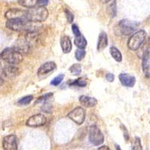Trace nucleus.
I'll list each match as a JSON object with an SVG mask.
<instances>
[{
  "instance_id": "f257e3e1",
  "label": "nucleus",
  "mask_w": 150,
  "mask_h": 150,
  "mask_svg": "<svg viewBox=\"0 0 150 150\" xmlns=\"http://www.w3.org/2000/svg\"><path fill=\"white\" fill-rule=\"evenodd\" d=\"M49 12L46 8H33L26 10V20L32 23H40L47 19Z\"/></svg>"
},
{
  "instance_id": "f03ea898",
  "label": "nucleus",
  "mask_w": 150,
  "mask_h": 150,
  "mask_svg": "<svg viewBox=\"0 0 150 150\" xmlns=\"http://www.w3.org/2000/svg\"><path fill=\"white\" fill-rule=\"evenodd\" d=\"M0 58L11 65H18L23 60L22 53L14 48L8 47L0 53Z\"/></svg>"
},
{
  "instance_id": "7ed1b4c3",
  "label": "nucleus",
  "mask_w": 150,
  "mask_h": 150,
  "mask_svg": "<svg viewBox=\"0 0 150 150\" xmlns=\"http://www.w3.org/2000/svg\"><path fill=\"white\" fill-rule=\"evenodd\" d=\"M146 36V33L143 30H140L137 32V33H133L128 39V48L131 50H137L142 46L143 42L145 41Z\"/></svg>"
},
{
  "instance_id": "20e7f679",
  "label": "nucleus",
  "mask_w": 150,
  "mask_h": 150,
  "mask_svg": "<svg viewBox=\"0 0 150 150\" xmlns=\"http://www.w3.org/2000/svg\"><path fill=\"white\" fill-rule=\"evenodd\" d=\"M139 23L135 21H131L127 19L122 20L119 23V27L121 33L124 35H130L135 32Z\"/></svg>"
},
{
  "instance_id": "39448f33",
  "label": "nucleus",
  "mask_w": 150,
  "mask_h": 150,
  "mask_svg": "<svg viewBox=\"0 0 150 150\" xmlns=\"http://www.w3.org/2000/svg\"><path fill=\"white\" fill-rule=\"evenodd\" d=\"M89 140L94 146L101 145L104 143V134L101 130L96 125H92L89 128Z\"/></svg>"
},
{
  "instance_id": "423d86ee",
  "label": "nucleus",
  "mask_w": 150,
  "mask_h": 150,
  "mask_svg": "<svg viewBox=\"0 0 150 150\" xmlns=\"http://www.w3.org/2000/svg\"><path fill=\"white\" fill-rule=\"evenodd\" d=\"M68 116L77 125H82L85 120L86 111L83 108L78 107L71 111L68 114Z\"/></svg>"
},
{
  "instance_id": "0eeeda50",
  "label": "nucleus",
  "mask_w": 150,
  "mask_h": 150,
  "mask_svg": "<svg viewBox=\"0 0 150 150\" xmlns=\"http://www.w3.org/2000/svg\"><path fill=\"white\" fill-rule=\"evenodd\" d=\"M2 147L4 150H17V137L14 134L5 136L2 140Z\"/></svg>"
},
{
  "instance_id": "6e6552de",
  "label": "nucleus",
  "mask_w": 150,
  "mask_h": 150,
  "mask_svg": "<svg viewBox=\"0 0 150 150\" xmlns=\"http://www.w3.org/2000/svg\"><path fill=\"white\" fill-rule=\"evenodd\" d=\"M47 120L45 116L42 114H35L31 116L26 121V125L29 127H39L45 125Z\"/></svg>"
},
{
  "instance_id": "1a4fd4ad",
  "label": "nucleus",
  "mask_w": 150,
  "mask_h": 150,
  "mask_svg": "<svg viewBox=\"0 0 150 150\" xmlns=\"http://www.w3.org/2000/svg\"><path fill=\"white\" fill-rule=\"evenodd\" d=\"M5 17H6L8 20H14V19L26 20V10L19 8L9 9L5 13Z\"/></svg>"
},
{
  "instance_id": "9d476101",
  "label": "nucleus",
  "mask_w": 150,
  "mask_h": 150,
  "mask_svg": "<svg viewBox=\"0 0 150 150\" xmlns=\"http://www.w3.org/2000/svg\"><path fill=\"white\" fill-rule=\"evenodd\" d=\"M56 68V65L54 62H47L43 64L38 70V76H45L50 72L53 71Z\"/></svg>"
},
{
  "instance_id": "9b49d317",
  "label": "nucleus",
  "mask_w": 150,
  "mask_h": 150,
  "mask_svg": "<svg viewBox=\"0 0 150 150\" xmlns=\"http://www.w3.org/2000/svg\"><path fill=\"white\" fill-rule=\"evenodd\" d=\"M119 79H120L122 85L126 87H133L136 83L135 77L132 75L128 74H120V76H119Z\"/></svg>"
},
{
  "instance_id": "f8f14e48",
  "label": "nucleus",
  "mask_w": 150,
  "mask_h": 150,
  "mask_svg": "<svg viewBox=\"0 0 150 150\" xmlns=\"http://www.w3.org/2000/svg\"><path fill=\"white\" fill-rule=\"evenodd\" d=\"M149 49L146 50L144 52V54L143 56V70L146 77H149V65H150V58H149Z\"/></svg>"
},
{
  "instance_id": "ddd939ff",
  "label": "nucleus",
  "mask_w": 150,
  "mask_h": 150,
  "mask_svg": "<svg viewBox=\"0 0 150 150\" xmlns=\"http://www.w3.org/2000/svg\"><path fill=\"white\" fill-rule=\"evenodd\" d=\"M80 103L81 105L86 108H93L97 104V99L95 98L89 97L86 96H82L80 97Z\"/></svg>"
},
{
  "instance_id": "4468645a",
  "label": "nucleus",
  "mask_w": 150,
  "mask_h": 150,
  "mask_svg": "<svg viewBox=\"0 0 150 150\" xmlns=\"http://www.w3.org/2000/svg\"><path fill=\"white\" fill-rule=\"evenodd\" d=\"M108 45V35L105 32H101L99 35L98 41V46L97 49L98 51H101Z\"/></svg>"
},
{
  "instance_id": "2eb2a0df",
  "label": "nucleus",
  "mask_w": 150,
  "mask_h": 150,
  "mask_svg": "<svg viewBox=\"0 0 150 150\" xmlns=\"http://www.w3.org/2000/svg\"><path fill=\"white\" fill-rule=\"evenodd\" d=\"M61 47L62 50L63 51L64 53H70L71 50L72 49L71 41L70 38L68 36H63L61 38Z\"/></svg>"
},
{
  "instance_id": "dca6fc26",
  "label": "nucleus",
  "mask_w": 150,
  "mask_h": 150,
  "mask_svg": "<svg viewBox=\"0 0 150 150\" xmlns=\"http://www.w3.org/2000/svg\"><path fill=\"white\" fill-rule=\"evenodd\" d=\"M74 44L78 47V49L84 50L87 46V41L83 35H80L75 37Z\"/></svg>"
},
{
  "instance_id": "f3484780",
  "label": "nucleus",
  "mask_w": 150,
  "mask_h": 150,
  "mask_svg": "<svg viewBox=\"0 0 150 150\" xmlns=\"http://www.w3.org/2000/svg\"><path fill=\"white\" fill-rule=\"evenodd\" d=\"M14 49L17 50V51H19L21 53V52L26 53L29 49V44L27 42V41H23V40H21V41H19L17 43L16 47Z\"/></svg>"
},
{
  "instance_id": "a211bd4d",
  "label": "nucleus",
  "mask_w": 150,
  "mask_h": 150,
  "mask_svg": "<svg viewBox=\"0 0 150 150\" xmlns=\"http://www.w3.org/2000/svg\"><path fill=\"white\" fill-rule=\"evenodd\" d=\"M38 0H18L19 5L26 8H33L36 7Z\"/></svg>"
},
{
  "instance_id": "6ab92c4d",
  "label": "nucleus",
  "mask_w": 150,
  "mask_h": 150,
  "mask_svg": "<svg viewBox=\"0 0 150 150\" xmlns=\"http://www.w3.org/2000/svg\"><path fill=\"white\" fill-rule=\"evenodd\" d=\"M110 54L112 56V57L116 60L118 62H120L122 60V53H120V51L115 47H111L110 49Z\"/></svg>"
},
{
  "instance_id": "aec40b11",
  "label": "nucleus",
  "mask_w": 150,
  "mask_h": 150,
  "mask_svg": "<svg viewBox=\"0 0 150 150\" xmlns=\"http://www.w3.org/2000/svg\"><path fill=\"white\" fill-rule=\"evenodd\" d=\"M5 73L7 76L9 77H15L19 74V69L17 68L12 65H9V66H6L5 68Z\"/></svg>"
},
{
  "instance_id": "412c9836",
  "label": "nucleus",
  "mask_w": 150,
  "mask_h": 150,
  "mask_svg": "<svg viewBox=\"0 0 150 150\" xmlns=\"http://www.w3.org/2000/svg\"><path fill=\"white\" fill-rule=\"evenodd\" d=\"M71 74L74 76H79L82 71V67L80 64H74L69 68Z\"/></svg>"
},
{
  "instance_id": "4be33fe9",
  "label": "nucleus",
  "mask_w": 150,
  "mask_h": 150,
  "mask_svg": "<svg viewBox=\"0 0 150 150\" xmlns=\"http://www.w3.org/2000/svg\"><path fill=\"white\" fill-rule=\"evenodd\" d=\"M33 96H26V97L23 98L21 100H19L18 102H17V104L18 105H27V104H30L31 101L33 100Z\"/></svg>"
},
{
  "instance_id": "5701e85b",
  "label": "nucleus",
  "mask_w": 150,
  "mask_h": 150,
  "mask_svg": "<svg viewBox=\"0 0 150 150\" xmlns=\"http://www.w3.org/2000/svg\"><path fill=\"white\" fill-rule=\"evenodd\" d=\"M131 150H143L142 149V145L140 139L138 137H136L132 143V148Z\"/></svg>"
},
{
  "instance_id": "b1692460",
  "label": "nucleus",
  "mask_w": 150,
  "mask_h": 150,
  "mask_svg": "<svg viewBox=\"0 0 150 150\" xmlns=\"http://www.w3.org/2000/svg\"><path fill=\"white\" fill-rule=\"evenodd\" d=\"M70 86H77L80 87H84L87 85V83L84 79L79 78L76 80H74L72 83H68Z\"/></svg>"
},
{
  "instance_id": "393cba45",
  "label": "nucleus",
  "mask_w": 150,
  "mask_h": 150,
  "mask_svg": "<svg viewBox=\"0 0 150 150\" xmlns=\"http://www.w3.org/2000/svg\"><path fill=\"white\" fill-rule=\"evenodd\" d=\"M86 53L85 50H83V49H77L75 52V57H76V59L77 61H81L82 59H83L84 57H85Z\"/></svg>"
},
{
  "instance_id": "a878e982",
  "label": "nucleus",
  "mask_w": 150,
  "mask_h": 150,
  "mask_svg": "<svg viewBox=\"0 0 150 150\" xmlns=\"http://www.w3.org/2000/svg\"><path fill=\"white\" fill-rule=\"evenodd\" d=\"M53 94L52 93V92H49V93H47L45 94V95H44V96H42L41 97L38 98L37 99V101H35V104H38V103H45L47 101L48 99H50V98L53 96Z\"/></svg>"
},
{
  "instance_id": "bb28decb",
  "label": "nucleus",
  "mask_w": 150,
  "mask_h": 150,
  "mask_svg": "<svg viewBox=\"0 0 150 150\" xmlns=\"http://www.w3.org/2000/svg\"><path fill=\"white\" fill-rule=\"evenodd\" d=\"M64 77H65V75L61 74L58 75L57 77H55L51 82H50V84H51L52 86H59L61 83L62 81L63 80Z\"/></svg>"
},
{
  "instance_id": "cd10ccee",
  "label": "nucleus",
  "mask_w": 150,
  "mask_h": 150,
  "mask_svg": "<svg viewBox=\"0 0 150 150\" xmlns=\"http://www.w3.org/2000/svg\"><path fill=\"white\" fill-rule=\"evenodd\" d=\"M108 11H110V14L112 17H116V1H113L111 5L108 7Z\"/></svg>"
},
{
  "instance_id": "c85d7f7f",
  "label": "nucleus",
  "mask_w": 150,
  "mask_h": 150,
  "mask_svg": "<svg viewBox=\"0 0 150 150\" xmlns=\"http://www.w3.org/2000/svg\"><path fill=\"white\" fill-rule=\"evenodd\" d=\"M48 2L49 0H38L35 8H45V6L47 5Z\"/></svg>"
},
{
  "instance_id": "c756f323",
  "label": "nucleus",
  "mask_w": 150,
  "mask_h": 150,
  "mask_svg": "<svg viewBox=\"0 0 150 150\" xmlns=\"http://www.w3.org/2000/svg\"><path fill=\"white\" fill-rule=\"evenodd\" d=\"M121 128L123 131V135H124L125 140V141H128V140H129V133H128V130H127V128L125 127L124 125H121Z\"/></svg>"
},
{
  "instance_id": "7c9ffc66",
  "label": "nucleus",
  "mask_w": 150,
  "mask_h": 150,
  "mask_svg": "<svg viewBox=\"0 0 150 150\" xmlns=\"http://www.w3.org/2000/svg\"><path fill=\"white\" fill-rule=\"evenodd\" d=\"M65 13L66 14V17H67V20H68V23H72L74 21V15L71 14V12L69 11L68 10L65 9Z\"/></svg>"
},
{
  "instance_id": "2f4dec72",
  "label": "nucleus",
  "mask_w": 150,
  "mask_h": 150,
  "mask_svg": "<svg viewBox=\"0 0 150 150\" xmlns=\"http://www.w3.org/2000/svg\"><path fill=\"white\" fill-rule=\"evenodd\" d=\"M72 31H73V33H74V34L75 37H76V36L80 35H81L80 29H79L78 26H77L76 24H73V25H72Z\"/></svg>"
},
{
  "instance_id": "473e14b6",
  "label": "nucleus",
  "mask_w": 150,
  "mask_h": 150,
  "mask_svg": "<svg viewBox=\"0 0 150 150\" xmlns=\"http://www.w3.org/2000/svg\"><path fill=\"white\" fill-rule=\"evenodd\" d=\"M106 79H107V80L109 81V82H112V81L114 80L115 77H114V75L112 74L109 73L106 75Z\"/></svg>"
},
{
  "instance_id": "72a5a7b5",
  "label": "nucleus",
  "mask_w": 150,
  "mask_h": 150,
  "mask_svg": "<svg viewBox=\"0 0 150 150\" xmlns=\"http://www.w3.org/2000/svg\"><path fill=\"white\" fill-rule=\"evenodd\" d=\"M98 150H111V149L109 148V147L107 146H103L99 147Z\"/></svg>"
},
{
  "instance_id": "f704fd0d",
  "label": "nucleus",
  "mask_w": 150,
  "mask_h": 150,
  "mask_svg": "<svg viewBox=\"0 0 150 150\" xmlns=\"http://www.w3.org/2000/svg\"><path fill=\"white\" fill-rule=\"evenodd\" d=\"M102 3L105 4V3H108V2H110V1H111V0H100Z\"/></svg>"
},
{
  "instance_id": "c9c22d12",
  "label": "nucleus",
  "mask_w": 150,
  "mask_h": 150,
  "mask_svg": "<svg viewBox=\"0 0 150 150\" xmlns=\"http://www.w3.org/2000/svg\"><path fill=\"white\" fill-rule=\"evenodd\" d=\"M115 146H116V150H122L121 148H120V146L119 145H116H116H115Z\"/></svg>"
}]
</instances>
